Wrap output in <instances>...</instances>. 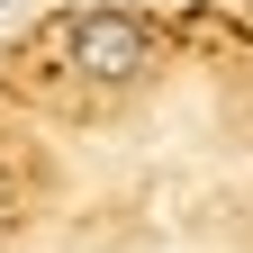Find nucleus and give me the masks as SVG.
I'll list each match as a JSON object with an SVG mask.
<instances>
[{
  "label": "nucleus",
  "mask_w": 253,
  "mask_h": 253,
  "mask_svg": "<svg viewBox=\"0 0 253 253\" xmlns=\"http://www.w3.org/2000/svg\"><path fill=\"white\" fill-rule=\"evenodd\" d=\"M63 54H73V73L90 82V90H126V82H145L154 73V27L136 18V9H82L73 27H63Z\"/></svg>",
  "instance_id": "nucleus-1"
},
{
  "label": "nucleus",
  "mask_w": 253,
  "mask_h": 253,
  "mask_svg": "<svg viewBox=\"0 0 253 253\" xmlns=\"http://www.w3.org/2000/svg\"><path fill=\"white\" fill-rule=\"evenodd\" d=\"M0 217H9V172H0Z\"/></svg>",
  "instance_id": "nucleus-2"
}]
</instances>
